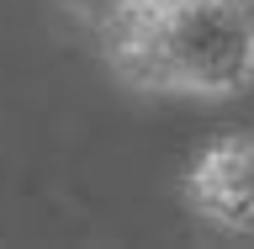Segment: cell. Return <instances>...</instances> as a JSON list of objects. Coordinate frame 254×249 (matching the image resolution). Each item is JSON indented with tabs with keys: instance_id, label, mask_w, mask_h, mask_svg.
<instances>
[{
	"instance_id": "1",
	"label": "cell",
	"mask_w": 254,
	"mask_h": 249,
	"mask_svg": "<svg viewBox=\"0 0 254 249\" xmlns=\"http://www.w3.org/2000/svg\"><path fill=\"white\" fill-rule=\"evenodd\" d=\"M95 48L138 95L233 101L254 85V0H138Z\"/></svg>"
},
{
	"instance_id": "2",
	"label": "cell",
	"mask_w": 254,
	"mask_h": 249,
	"mask_svg": "<svg viewBox=\"0 0 254 249\" xmlns=\"http://www.w3.org/2000/svg\"><path fill=\"white\" fill-rule=\"evenodd\" d=\"M190 218L217 234H254V133H222L190 159L180 180Z\"/></svg>"
},
{
	"instance_id": "3",
	"label": "cell",
	"mask_w": 254,
	"mask_h": 249,
	"mask_svg": "<svg viewBox=\"0 0 254 249\" xmlns=\"http://www.w3.org/2000/svg\"><path fill=\"white\" fill-rule=\"evenodd\" d=\"M53 5H59L64 16H69V21H74L79 32H101L111 21V16H122V11H132V5H138V0H53Z\"/></svg>"
}]
</instances>
